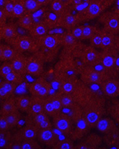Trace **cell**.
<instances>
[{"label":"cell","mask_w":119,"mask_h":149,"mask_svg":"<svg viewBox=\"0 0 119 149\" xmlns=\"http://www.w3.org/2000/svg\"><path fill=\"white\" fill-rule=\"evenodd\" d=\"M81 108L85 120L91 128H95L98 121L106 113V101L98 95L94 96Z\"/></svg>","instance_id":"6da1fadb"},{"label":"cell","mask_w":119,"mask_h":149,"mask_svg":"<svg viewBox=\"0 0 119 149\" xmlns=\"http://www.w3.org/2000/svg\"><path fill=\"white\" fill-rule=\"evenodd\" d=\"M67 109V113L71 117L73 122V126L72 131L68 137L74 141L81 140L88 134L91 129L88 126L86 120L83 114L82 108L78 105Z\"/></svg>","instance_id":"7a4b0ae2"},{"label":"cell","mask_w":119,"mask_h":149,"mask_svg":"<svg viewBox=\"0 0 119 149\" xmlns=\"http://www.w3.org/2000/svg\"><path fill=\"white\" fill-rule=\"evenodd\" d=\"M80 72L76 62L67 56H61L54 68V77L57 81L66 77H77Z\"/></svg>","instance_id":"3957f363"},{"label":"cell","mask_w":119,"mask_h":149,"mask_svg":"<svg viewBox=\"0 0 119 149\" xmlns=\"http://www.w3.org/2000/svg\"><path fill=\"white\" fill-rule=\"evenodd\" d=\"M101 53V61L102 70L110 78H116L118 76V65L119 56L111 49H102Z\"/></svg>","instance_id":"277c9868"},{"label":"cell","mask_w":119,"mask_h":149,"mask_svg":"<svg viewBox=\"0 0 119 149\" xmlns=\"http://www.w3.org/2000/svg\"><path fill=\"white\" fill-rule=\"evenodd\" d=\"M114 0H93L84 11L80 13L83 22L89 21L98 17Z\"/></svg>","instance_id":"5b68a950"},{"label":"cell","mask_w":119,"mask_h":149,"mask_svg":"<svg viewBox=\"0 0 119 149\" xmlns=\"http://www.w3.org/2000/svg\"><path fill=\"white\" fill-rule=\"evenodd\" d=\"M80 79L88 85H100L104 81L110 78L102 70L97 69L93 66H86L80 73Z\"/></svg>","instance_id":"8992f818"},{"label":"cell","mask_w":119,"mask_h":149,"mask_svg":"<svg viewBox=\"0 0 119 149\" xmlns=\"http://www.w3.org/2000/svg\"><path fill=\"white\" fill-rule=\"evenodd\" d=\"M8 44L12 46L19 53L22 54L24 52L34 53L38 48L35 38L30 35H18Z\"/></svg>","instance_id":"52a82bcc"},{"label":"cell","mask_w":119,"mask_h":149,"mask_svg":"<svg viewBox=\"0 0 119 149\" xmlns=\"http://www.w3.org/2000/svg\"><path fill=\"white\" fill-rule=\"evenodd\" d=\"M72 95L73 96L76 104L81 107L96 95L95 91L89 87V85L85 84L81 79H79L75 89Z\"/></svg>","instance_id":"ba28073f"},{"label":"cell","mask_w":119,"mask_h":149,"mask_svg":"<svg viewBox=\"0 0 119 149\" xmlns=\"http://www.w3.org/2000/svg\"><path fill=\"white\" fill-rule=\"evenodd\" d=\"M99 22L103 25L105 31L114 35L119 33V13L107 11L100 15Z\"/></svg>","instance_id":"9c48e42d"},{"label":"cell","mask_w":119,"mask_h":149,"mask_svg":"<svg viewBox=\"0 0 119 149\" xmlns=\"http://www.w3.org/2000/svg\"><path fill=\"white\" fill-rule=\"evenodd\" d=\"M52 123L54 128L61 133L69 136L73 126L71 117L66 113L61 111L52 117Z\"/></svg>","instance_id":"30bf717a"},{"label":"cell","mask_w":119,"mask_h":149,"mask_svg":"<svg viewBox=\"0 0 119 149\" xmlns=\"http://www.w3.org/2000/svg\"><path fill=\"white\" fill-rule=\"evenodd\" d=\"M38 128L34 124L26 120V125L13 135V138L20 142L29 139H37Z\"/></svg>","instance_id":"8fae6325"},{"label":"cell","mask_w":119,"mask_h":149,"mask_svg":"<svg viewBox=\"0 0 119 149\" xmlns=\"http://www.w3.org/2000/svg\"><path fill=\"white\" fill-rule=\"evenodd\" d=\"M61 34H50L48 33V34L43 35L42 37L34 38L38 46L55 50V49H59L61 46Z\"/></svg>","instance_id":"7c38bea8"},{"label":"cell","mask_w":119,"mask_h":149,"mask_svg":"<svg viewBox=\"0 0 119 149\" xmlns=\"http://www.w3.org/2000/svg\"><path fill=\"white\" fill-rule=\"evenodd\" d=\"M44 61L35 54L27 57L26 74L31 76L40 77L44 73Z\"/></svg>","instance_id":"4fadbf2b"},{"label":"cell","mask_w":119,"mask_h":149,"mask_svg":"<svg viewBox=\"0 0 119 149\" xmlns=\"http://www.w3.org/2000/svg\"><path fill=\"white\" fill-rule=\"evenodd\" d=\"M82 59L85 65L96 67L100 65L101 53L92 46L84 45L82 49Z\"/></svg>","instance_id":"5bb4252c"},{"label":"cell","mask_w":119,"mask_h":149,"mask_svg":"<svg viewBox=\"0 0 119 149\" xmlns=\"http://www.w3.org/2000/svg\"><path fill=\"white\" fill-rule=\"evenodd\" d=\"M82 22L80 15H74L66 9V11L61 16L60 27L70 31L74 27L79 25Z\"/></svg>","instance_id":"9a60e30c"},{"label":"cell","mask_w":119,"mask_h":149,"mask_svg":"<svg viewBox=\"0 0 119 149\" xmlns=\"http://www.w3.org/2000/svg\"><path fill=\"white\" fill-rule=\"evenodd\" d=\"M37 139L40 144L51 148L59 141L53 128L38 130Z\"/></svg>","instance_id":"2e32d148"},{"label":"cell","mask_w":119,"mask_h":149,"mask_svg":"<svg viewBox=\"0 0 119 149\" xmlns=\"http://www.w3.org/2000/svg\"><path fill=\"white\" fill-rule=\"evenodd\" d=\"M103 95L108 98H117L119 96V79L109 78L100 85Z\"/></svg>","instance_id":"e0dca14e"},{"label":"cell","mask_w":119,"mask_h":149,"mask_svg":"<svg viewBox=\"0 0 119 149\" xmlns=\"http://www.w3.org/2000/svg\"><path fill=\"white\" fill-rule=\"evenodd\" d=\"M102 137L98 134H90L87 135L80 142L76 145L75 148L77 149H95L98 148L102 144Z\"/></svg>","instance_id":"ac0fdd59"},{"label":"cell","mask_w":119,"mask_h":149,"mask_svg":"<svg viewBox=\"0 0 119 149\" xmlns=\"http://www.w3.org/2000/svg\"><path fill=\"white\" fill-rule=\"evenodd\" d=\"M117 123L112 117H103L96 123L95 128L100 133L105 135H109L115 133L117 130L118 128Z\"/></svg>","instance_id":"d6986e66"},{"label":"cell","mask_w":119,"mask_h":149,"mask_svg":"<svg viewBox=\"0 0 119 149\" xmlns=\"http://www.w3.org/2000/svg\"><path fill=\"white\" fill-rule=\"evenodd\" d=\"M79 79L77 77H66L58 79V91L61 94H72L75 89Z\"/></svg>","instance_id":"ffe728a7"},{"label":"cell","mask_w":119,"mask_h":149,"mask_svg":"<svg viewBox=\"0 0 119 149\" xmlns=\"http://www.w3.org/2000/svg\"><path fill=\"white\" fill-rule=\"evenodd\" d=\"M18 29L13 23H7L4 26H0V38L7 43L16 38L18 35Z\"/></svg>","instance_id":"44dd1931"},{"label":"cell","mask_w":119,"mask_h":149,"mask_svg":"<svg viewBox=\"0 0 119 149\" xmlns=\"http://www.w3.org/2000/svg\"><path fill=\"white\" fill-rule=\"evenodd\" d=\"M41 20L46 23L49 30L60 27L61 16L52 11L50 9L44 12Z\"/></svg>","instance_id":"7402d4cb"},{"label":"cell","mask_w":119,"mask_h":149,"mask_svg":"<svg viewBox=\"0 0 119 149\" xmlns=\"http://www.w3.org/2000/svg\"><path fill=\"white\" fill-rule=\"evenodd\" d=\"M18 85L7 80L1 81L0 83V98L4 100L13 96H15L16 88Z\"/></svg>","instance_id":"603a6c76"},{"label":"cell","mask_w":119,"mask_h":149,"mask_svg":"<svg viewBox=\"0 0 119 149\" xmlns=\"http://www.w3.org/2000/svg\"><path fill=\"white\" fill-rule=\"evenodd\" d=\"M27 57L24 55V54L18 52L17 54L16 55V56L10 61L11 64H12L13 67V70L24 76L27 74Z\"/></svg>","instance_id":"cb8c5ba5"},{"label":"cell","mask_w":119,"mask_h":149,"mask_svg":"<svg viewBox=\"0 0 119 149\" xmlns=\"http://www.w3.org/2000/svg\"><path fill=\"white\" fill-rule=\"evenodd\" d=\"M44 111V98L38 96H31L29 107L27 114L28 117H33Z\"/></svg>","instance_id":"d4e9b609"},{"label":"cell","mask_w":119,"mask_h":149,"mask_svg":"<svg viewBox=\"0 0 119 149\" xmlns=\"http://www.w3.org/2000/svg\"><path fill=\"white\" fill-rule=\"evenodd\" d=\"M49 31L48 26L42 20H40L33 24L31 29L29 31V34L33 38H37L48 34Z\"/></svg>","instance_id":"484cf974"},{"label":"cell","mask_w":119,"mask_h":149,"mask_svg":"<svg viewBox=\"0 0 119 149\" xmlns=\"http://www.w3.org/2000/svg\"><path fill=\"white\" fill-rule=\"evenodd\" d=\"M18 52L10 45H0V60L2 62L10 61Z\"/></svg>","instance_id":"4316f807"},{"label":"cell","mask_w":119,"mask_h":149,"mask_svg":"<svg viewBox=\"0 0 119 149\" xmlns=\"http://www.w3.org/2000/svg\"><path fill=\"white\" fill-rule=\"evenodd\" d=\"M17 109H18L16 104L15 96H13V97L5 99L4 100H1V113L0 115H6Z\"/></svg>","instance_id":"83f0119b"},{"label":"cell","mask_w":119,"mask_h":149,"mask_svg":"<svg viewBox=\"0 0 119 149\" xmlns=\"http://www.w3.org/2000/svg\"><path fill=\"white\" fill-rule=\"evenodd\" d=\"M34 23V18H33L32 13L27 12L25 13L23 16H22L20 18H18L17 20L18 26L28 31L31 29Z\"/></svg>","instance_id":"f1b7e54d"},{"label":"cell","mask_w":119,"mask_h":149,"mask_svg":"<svg viewBox=\"0 0 119 149\" xmlns=\"http://www.w3.org/2000/svg\"><path fill=\"white\" fill-rule=\"evenodd\" d=\"M15 102L18 109L21 111L27 113L29 107L31 96L27 95H19L15 96Z\"/></svg>","instance_id":"f546056e"},{"label":"cell","mask_w":119,"mask_h":149,"mask_svg":"<svg viewBox=\"0 0 119 149\" xmlns=\"http://www.w3.org/2000/svg\"><path fill=\"white\" fill-rule=\"evenodd\" d=\"M115 35L102 29V49H111L114 42Z\"/></svg>","instance_id":"4dcf8cb0"},{"label":"cell","mask_w":119,"mask_h":149,"mask_svg":"<svg viewBox=\"0 0 119 149\" xmlns=\"http://www.w3.org/2000/svg\"><path fill=\"white\" fill-rule=\"evenodd\" d=\"M61 46H64V48L71 47L79 42V40H77L72 34L71 31L68 30H66V31L61 34Z\"/></svg>","instance_id":"1f68e13d"},{"label":"cell","mask_w":119,"mask_h":149,"mask_svg":"<svg viewBox=\"0 0 119 149\" xmlns=\"http://www.w3.org/2000/svg\"><path fill=\"white\" fill-rule=\"evenodd\" d=\"M26 13L27 11L25 7L24 0H15L12 18L18 19Z\"/></svg>","instance_id":"d6a6232c"},{"label":"cell","mask_w":119,"mask_h":149,"mask_svg":"<svg viewBox=\"0 0 119 149\" xmlns=\"http://www.w3.org/2000/svg\"><path fill=\"white\" fill-rule=\"evenodd\" d=\"M5 116V118L9 123L10 129L15 128L20 123L21 119V113H20V110L17 109L16 111L11 112L10 113L7 114Z\"/></svg>","instance_id":"836d02e7"},{"label":"cell","mask_w":119,"mask_h":149,"mask_svg":"<svg viewBox=\"0 0 119 149\" xmlns=\"http://www.w3.org/2000/svg\"><path fill=\"white\" fill-rule=\"evenodd\" d=\"M49 5V9L52 11L60 16H61L67 9V6L61 0H52Z\"/></svg>","instance_id":"e575fe53"},{"label":"cell","mask_w":119,"mask_h":149,"mask_svg":"<svg viewBox=\"0 0 119 149\" xmlns=\"http://www.w3.org/2000/svg\"><path fill=\"white\" fill-rule=\"evenodd\" d=\"M3 79L8 81L12 82L13 84H15L17 85H19L23 84V82L24 81L25 76L22 75V74L18 73L15 70H13L11 72L8 74L7 75L4 76Z\"/></svg>","instance_id":"d590c367"},{"label":"cell","mask_w":119,"mask_h":149,"mask_svg":"<svg viewBox=\"0 0 119 149\" xmlns=\"http://www.w3.org/2000/svg\"><path fill=\"white\" fill-rule=\"evenodd\" d=\"M46 80L44 76H41L35 80L33 82L31 83L28 86V91L29 93L32 96H36L37 95L38 91H39L40 88L43 85V84Z\"/></svg>","instance_id":"8d00e7d4"},{"label":"cell","mask_w":119,"mask_h":149,"mask_svg":"<svg viewBox=\"0 0 119 149\" xmlns=\"http://www.w3.org/2000/svg\"><path fill=\"white\" fill-rule=\"evenodd\" d=\"M61 100L63 105V109L72 108L77 105L72 94H61Z\"/></svg>","instance_id":"74e56055"},{"label":"cell","mask_w":119,"mask_h":149,"mask_svg":"<svg viewBox=\"0 0 119 149\" xmlns=\"http://www.w3.org/2000/svg\"><path fill=\"white\" fill-rule=\"evenodd\" d=\"M76 145H74V140L70 137L66 138L63 140H59L53 147L55 149H74Z\"/></svg>","instance_id":"f35d334b"},{"label":"cell","mask_w":119,"mask_h":149,"mask_svg":"<svg viewBox=\"0 0 119 149\" xmlns=\"http://www.w3.org/2000/svg\"><path fill=\"white\" fill-rule=\"evenodd\" d=\"M90 45L95 48H101L102 45V29L96 27L95 33L89 39Z\"/></svg>","instance_id":"ab89813d"},{"label":"cell","mask_w":119,"mask_h":149,"mask_svg":"<svg viewBox=\"0 0 119 149\" xmlns=\"http://www.w3.org/2000/svg\"><path fill=\"white\" fill-rule=\"evenodd\" d=\"M49 98L51 101L52 104H53L54 108L55 109V111L57 113H59L62 111L63 110V105L61 103V95L59 92H56L53 94L49 95Z\"/></svg>","instance_id":"60d3db41"},{"label":"cell","mask_w":119,"mask_h":149,"mask_svg":"<svg viewBox=\"0 0 119 149\" xmlns=\"http://www.w3.org/2000/svg\"><path fill=\"white\" fill-rule=\"evenodd\" d=\"M13 136V135L10 134L9 130H0V148L7 149L8 145L12 139Z\"/></svg>","instance_id":"b9f144b4"},{"label":"cell","mask_w":119,"mask_h":149,"mask_svg":"<svg viewBox=\"0 0 119 149\" xmlns=\"http://www.w3.org/2000/svg\"><path fill=\"white\" fill-rule=\"evenodd\" d=\"M24 3L27 13H34L42 8L37 0H24Z\"/></svg>","instance_id":"7bdbcfd3"},{"label":"cell","mask_w":119,"mask_h":149,"mask_svg":"<svg viewBox=\"0 0 119 149\" xmlns=\"http://www.w3.org/2000/svg\"><path fill=\"white\" fill-rule=\"evenodd\" d=\"M49 115L47 114L46 113L42 111L40 113L35 115V116H33V117H28V116H27L26 120L29 121V122H31L36 125L43 122L44 120L49 119Z\"/></svg>","instance_id":"ee69618b"},{"label":"cell","mask_w":119,"mask_h":149,"mask_svg":"<svg viewBox=\"0 0 119 149\" xmlns=\"http://www.w3.org/2000/svg\"><path fill=\"white\" fill-rule=\"evenodd\" d=\"M44 111L49 115V117L51 118L57 113L49 96L44 98Z\"/></svg>","instance_id":"f6af8a7d"},{"label":"cell","mask_w":119,"mask_h":149,"mask_svg":"<svg viewBox=\"0 0 119 149\" xmlns=\"http://www.w3.org/2000/svg\"><path fill=\"white\" fill-rule=\"evenodd\" d=\"M51 85L50 84V82L46 80L45 82L44 83L43 85L40 88L39 91H38L37 95L36 96H40L41 98L47 97V96H48L49 95H50L49 93L51 92Z\"/></svg>","instance_id":"bcb514c9"},{"label":"cell","mask_w":119,"mask_h":149,"mask_svg":"<svg viewBox=\"0 0 119 149\" xmlns=\"http://www.w3.org/2000/svg\"><path fill=\"white\" fill-rule=\"evenodd\" d=\"M108 112L115 122L119 124V101L115 102L109 107Z\"/></svg>","instance_id":"7dc6e473"},{"label":"cell","mask_w":119,"mask_h":149,"mask_svg":"<svg viewBox=\"0 0 119 149\" xmlns=\"http://www.w3.org/2000/svg\"><path fill=\"white\" fill-rule=\"evenodd\" d=\"M14 4H15V0H5L3 5L1 7L6 14L8 18H12Z\"/></svg>","instance_id":"c3c4849f"},{"label":"cell","mask_w":119,"mask_h":149,"mask_svg":"<svg viewBox=\"0 0 119 149\" xmlns=\"http://www.w3.org/2000/svg\"><path fill=\"white\" fill-rule=\"evenodd\" d=\"M37 139H29L24 141L22 142V149H37L40 148L41 147L37 141Z\"/></svg>","instance_id":"681fc988"},{"label":"cell","mask_w":119,"mask_h":149,"mask_svg":"<svg viewBox=\"0 0 119 149\" xmlns=\"http://www.w3.org/2000/svg\"><path fill=\"white\" fill-rule=\"evenodd\" d=\"M96 29V27L91 26V25H86V26H84V30H83L81 40L90 39L94 33H95Z\"/></svg>","instance_id":"f907efd6"},{"label":"cell","mask_w":119,"mask_h":149,"mask_svg":"<svg viewBox=\"0 0 119 149\" xmlns=\"http://www.w3.org/2000/svg\"><path fill=\"white\" fill-rule=\"evenodd\" d=\"M13 70H14L13 67L10 61L3 62L1 67H0V76L3 78Z\"/></svg>","instance_id":"816d5d0a"},{"label":"cell","mask_w":119,"mask_h":149,"mask_svg":"<svg viewBox=\"0 0 119 149\" xmlns=\"http://www.w3.org/2000/svg\"><path fill=\"white\" fill-rule=\"evenodd\" d=\"M84 26L83 25H78V26H76L74 27L72 29L70 30L71 31L72 34L75 37L77 40L81 41V37L83 35V30H84Z\"/></svg>","instance_id":"f5cc1de1"},{"label":"cell","mask_w":119,"mask_h":149,"mask_svg":"<svg viewBox=\"0 0 119 149\" xmlns=\"http://www.w3.org/2000/svg\"><path fill=\"white\" fill-rule=\"evenodd\" d=\"M10 128L9 123L5 118V115H0V130L1 131H7L10 130Z\"/></svg>","instance_id":"db71d44e"},{"label":"cell","mask_w":119,"mask_h":149,"mask_svg":"<svg viewBox=\"0 0 119 149\" xmlns=\"http://www.w3.org/2000/svg\"><path fill=\"white\" fill-rule=\"evenodd\" d=\"M38 130H42V129H48V128H53V123H52L50 119H47L46 120L43 121V122L40 123L38 125H36Z\"/></svg>","instance_id":"11a10c76"},{"label":"cell","mask_w":119,"mask_h":149,"mask_svg":"<svg viewBox=\"0 0 119 149\" xmlns=\"http://www.w3.org/2000/svg\"><path fill=\"white\" fill-rule=\"evenodd\" d=\"M111 49H113V50L119 56V35H115L114 42H113V45Z\"/></svg>","instance_id":"9f6ffc18"},{"label":"cell","mask_w":119,"mask_h":149,"mask_svg":"<svg viewBox=\"0 0 119 149\" xmlns=\"http://www.w3.org/2000/svg\"><path fill=\"white\" fill-rule=\"evenodd\" d=\"M7 18L8 17L4 12L3 9L1 8L0 9V26H3L7 24Z\"/></svg>","instance_id":"6f0895ef"},{"label":"cell","mask_w":119,"mask_h":149,"mask_svg":"<svg viewBox=\"0 0 119 149\" xmlns=\"http://www.w3.org/2000/svg\"><path fill=\"white\" fill-rule=\"evenodd\" d=\"M84 2L83 0H68L67 7L69 6H76Z\"/></svg>","instance_id":"680465c9"},{"label":"cell","mask_w":119,"mask_h":149,"mask_svg":"<svg viewBox=\"0 0 119 149\" xmlns=\"http://www.w3.org/2000/svg\"><path fill=\"white\" fill-rule=\"evenodd\" d=\"M37 1L38 2V3L41 5L42 7L49 5V2L48 0H37Z\"/></svg>","instance_id":"91938a15"},{"label":"cell","mask_w":119,"mask_h":149,"mask_svg":"<svg viewBox=\"0 0 119 149\" xmlns=\"http://www.w3.org/2000/svg\"><path fill=\"white\" fill-rule=\"evenodd\" d=\"M91 1H93V0H83L84 2H90Z\"/></svg>","instance_id":"94428289"},{"label":"cell","mask_w":119,"mask_h":149,"mask_svg":"<svg viewBox=\"0 0 119 149\" xmlns=\"http://www.w3.org/2000/svg\"><path fill=\"white\" fill-rule=\"evenodd\" d=\"M48 1H49V3H50V2L52 1V0H48Z\"/></svg>","instance_id":"6125c7cd"},{"label":"cell","mask_w":119,"mask_h":149,"mask_svg":"<svg viewBox=\"0 0 119 149\" xmlns=\"http://www.w3.org/2000/svg\"></svg>","instance_id":"be15d7a7"}]
</instances>
